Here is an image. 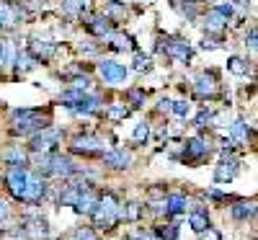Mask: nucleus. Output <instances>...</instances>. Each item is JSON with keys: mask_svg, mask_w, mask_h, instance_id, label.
Here are the masks:
<instances>
[{"mask_svg": "<svg viewBox=\"0 0 258 240\" xmlns=\"http://www.w3.org/2000/svg\"><path fill=\"white\" fill-rule=\"evenodd\" d=\"M126 240H160L158 235H145V232H140V235H135V237H126Z\"/></svg>", "mask_w": 258, "mask_h": 240, "instance_id": "nucleus-49", "label": "nucleus"}, {"mask_svg": "<svg viewBox=\"0 0 258 240\" xmlns=\"http://www.w3.org/2000/svg\"><path fill=\"white\" fill-rule=\"evenodd\" d=\"M194 93L197 98H214L220 93V80H217V73L214 70H207V73H199L194 78Z\"/></svg>", "mask_w": 258, "mask_h": 240, "instance_id": "nucleus-6", "label": "nucleus"}, {"mask_svg": "<svg viewBox=\"0 0 258 240\" xmlns=\"http://www.w3.org/2000/svg\"><path fill=\"white\" fill-rule=\"evenodd\" d=\"M227 70H230L232 75H248L250 65H248V59H243V57H230V59H227Z\"/></svg>", "mask_w": 258, "mask_h": 240, "instance_id": "nucleus-33", "label": "nucleus"}, {"mask_svg": "<svg viewBox=\"0 0 258 240\" xmlns=\"http://www.w3.org/2000/svg\"><path fill=\"white\" fill-rule=\"evenodd\" d=\"M160 196H165L163 189H153V191H150V199H160Z\"/></svg>", "mask_w": 258, "mask_h": 240, "instance_id": "nucleus-50", "label": "nucleus"}, {"mask_svg": "<svg viewBox=\"0 0 258 240\" xmlns=\"http://www.w3.org/2000/svg\"><path fill=\"white\" fill-rule=\"evenodd\" d=\"M170 111H173L178 119H186V116H191V103L188 101H170Z\"/></svg>", "mask_w": 258, "mask_h": 240, "instance_id": "nucleus-36", "label": "nucleus"}, {"mask_svg": "<svg viewBox=\"0 0 258 240\" xmlns=\"http://www.w3.org/2000/svg\"><path fill=\"white\" fill-rule=\"evenodd\" d=\"M160 52H165V57H170L173 62H188L194 54L186 39H168V44H163Z\"/></svg>", "mask_w": 258, "mask_h": 240, "instance_id": "nucleus-12", "label": "nucleus"}, {"mask_svg": "<svg viewBox=\"0 0 258 240\" xmlns=\"http://www.w3.org/2000/svg\"><path fill=\"white\" fill-rule=\"evenodd\" d=\"M227 24H230V21H227L220 11H214V8L204 16V31H207V34H222V31L227 29Z\"/></svg>", "mask_w": 258, "mask_h": 240, "instance_id": "nucleus-21", "label": "nucleus"}, {"mask_svg": "<svg viewBox=\"0 0 258 240\" xmlns=\"http://www.w3.org/2000/svg\"><path fill=\"white\" fill-rule=\"evenodd\" d=\"M8 217H11V204L6 199H0V222H6Z\"/></svg>", "mask_w": 258, "mask_h": 240, "instance_id": "nucleus-46", "label": "nucleus"}, {"mask_svg": "<svg viewBox=\"0 0 258 240\" xmlns=\"http://www.w3.org/2000/svg\"><path fill=\"white\" fill-rule=\"evenodd\" d=\"M21 18H24V13H21V8L13 3V0H0V26L16 29L21 24Z\"/></svg>", "mask_w": 258, "mask_h": 240, "instance_id": "nucleus-15", "label": "nucleus"}, {"mask_svg": "<svg viewBox=\"0 0 258 240\" xmlns=\"http://www.w3.org/2000/svg\"><path fill=\"white\" fill-rule=\"evenodd\" d=\"M24 232H29L34 240H41V237H47L49 235V225H47V220L41 214H29V217H24V222L18 225Z\"/></svg>", "mask_w": 258, "mask_h": 240, "instance_id": "nucleus-14", "label": "nucleus"}, {"mask_svg": "<svg viewBox=\"0 0 258 240\" xmlns=\"http://www.w3.org/2000/svg\"><path fill=\"white\" fill-rule=\"evenodd\" d=\"M47 194V184L41 176H36V173H29V181H26V189H24V199L26 204H39L41 199H44Z\"/></svg>", "mask_w": 258, "mask_h": 240, "instance_id": "nucleus-13", "label": "nucleus"}, {"mask_svg": "<svg viewBox=\"0 0 258 240\" xmlns=\"http://www.w3.org/2000/svg\"><path fill=\"white\" fill-rule=\"evenodd\" d=\"M75 240H98V237H96L93 227H78L75 230Z\"/></svg>", "mask_w": 258, "mask_h": 240, "instance_id": "nucleus-41", "label": "nucleus"}, {"mask_svg": "<svg viewBox=\"0 0 258 240\" xmlns=\"http://www.w3.org/2000/svg\"><path fill=\"white\" fill-rule=\"evenodd\" d=\"M31 68H36V59H34L26 49H24V52H18V54H16V73H18V75H24V73H29Z\"/></svg>", "mask_w": 258, "mask_h": 240, "instance_id": "nucleus-31", "label": "nucleus"}, {"mask_svg": "<svg viewBox=\"0 0 258 240\" xmlns=\"http://www.w3.org/2000/svg\"><path fill=\"white\" fill-rule=\"evenodd\" d=\"M126 101L132 103L135 108L145 106V91H142V88H129V91H126Z\"/></svg>", "mask_w": 258, "mask_h": 240, "instance_id": "nucleus-38", "label": "nucleus"}, {"mask_svg": "<svg viewBox=\"0 0 258 240\" xmlns=\"http://www.w3.org/2000/svg\"><path fill=\"white\" fill-rule=\"evenodd\" d=\"M3 65H6V44L0 41V68H3Z\"/></svg>", "mask_w": 258, "mask_h": 240, "instance_id": "nucleus-51", "label": "nucleus"}, {"mask_svg": "<svg viewBox=\"0 0 258 240\" xmlns=\"http://www.w3.org/2000/svg\"><path fill=\"white\" fill-rule=\"evenodd\" d=\"M214 11H220L227 21H230V18H232V13H235V8H232L230 3H220V6H214Z\"/></svg>", "mask_w": 258, "mask_h": 240, "instance_id": "nucleus-45", "label": "nucleus"}, {"mask_svg": "<svg viewBox=\"0 0 258 240\" xmlns=\"http://www.w3.org/2000/svg\"><path fill=\"white\" fill-rule=\"evenodd\" d=\"M238 173H240V160L235 158L232 152L222 150V160L217 163V168H214V181L217 184H230Z\"/></svg>", "mask_w": 258, "mask_h": 240, "instance_id": "nucleus-7", "label": "nucleus"}, {"mask_svg": "<svg viewBox=\"0 0 258 240\" xmlns=\"http://www.w3.org/2000/svg\"><path fill=\"white\" fill-rule=\"evenodd\" d=\"M96 204H98V191H93L88 184H85V186L80 189L78 202H75V212H78V214H93Z\"/></svg>", "mask_w": 258, "mask_h": 240, "instance_id": "nucleus-17", "label": "nucleus"}, {"mask_svg": "<svg viewBox=\"0 0 258 240\" xmlns=\"http://www.w3.org/2000/svg\"><path fill=\"white\" fill-rule=\"evenodd\" d=\"M188 225H191L194 232H204L209 227V214H207V209L202 204H197V207L188 212Z\"/></svg>", "mask_w": 258, "mask_h": 240, "instance_id": "nucleus-23", "label": "nucleus"}, {"mask_svg": "<svg viewBox=\"0 0 258 240\" xmlns=\"http://www.w3.org/2000/svg\"><path fill=\"white\" fill-rule=\"evenodd\" d=\"M106 18L111 21V24H116V21H124V16H126V8L119 3V0H109V8H106V13H103Z\"/></svg>", "mask_w": 258, "mask_h": 240, "instance_id": "nucleus-32", "label": "nucleus"}, {"mask_svg": "<svg viewBox=\"0 0 258 240\" xmlns=\"http://www.w3.org/2000/svg\"><path fill=\"white\" fill-rule=\"evenodd\" d=\"M212 116H214V111H209V108H204V111H199V114H197V119H194V124H197L199 129H204L207 124H212Z\"/></svg>", "mask_w": 258, "mask_h": 240, "instance_id": "nucleus-40", "label": "nucleus"}, {"mask_svg": "<svg viewBox=\"0 0 258 240\" xmlns=\"http://www.w3.org/2000/svg\"><path fill=\"white\" fill-rule=\"evenodd\" d=\"M119 209H121V204H119V199H116V194H111V191H106V194H98V204H96V209H93V227H98V230H111V227H116L121 220H119Z\"/></svg>", "mask_w": 258, "mask_h": 240, "instance_id": "nucleus-1", "label": "nucleus"}, {"mask_svg": "<svg viewBox=\"0 0 258 240\" xmlns=\"http://www.w3.org/2000/svg\"><path fill=\"white\" fill-rule=\"evenodd\" d=\"M62 8L73 18H83V13H88V0H62Z\"/></svg>", "mask_w": 258, "mask_h": 240, "instance_id": "nucleus-28", "label": "nucleus"}, {"mask_svg": "<svg viewBox=\"0 0 258 240\" xmlns=\"http://www.w3.org/2000/svg\"><path fill=\"white\" fill-rule=\"evenodd\" d=\"M80 168L75 165V160L70 155H62V152H52V165H49V176L57 178H73L78 176Z\"/></svg>", "mask_w": 258, "mask_h": 240, "instance_id": "nucleus-9", "label": "nucleus"}, {"mask_svg": "<svg viewBox=\"0 0 258 240\" xmlns=\"http://www.w3.org/2000/svg\"><path fill=\"white\" fill-rule=\"evenodd\" d=\"M220 47H222V41L217 36H204L202 41V49H220Z\"/></svg>", "mask_w": 258, "mask_h": 240, "instance_id": "nucleus-42", "label": "nucleus"}, {"mask_svg": "<svg viewBox=\"0 0 258 240\" xmlns=\"http://www.w3.org/2000/svg\"><path fill=\"white\" fill-rule=\"evenodd\" d=\"M54 49H57V47H54V41H49L47 36H31L26 52H29L36 62H39V59H41V62H47V59L54 57Z\"/></svg>", "mask_w": 258, "mask_h": 240, "instance_id": "nucleus-11", "label": "nucleus"}, {"mask_svg": "<svg viewBox=\"0 0 258 240\" xmlns=\"http://www.w3.org/2000/svg\"><path fill=\"white\" fill-rule=\"evenodd\" d=\"M85 29H88V34L103 39L106 34H111V21L106 16H88L85 18Z\"/></svg>", "mask_w": 258, "mask_h": 240, "instance_id": "nucleus-20", "label": "nucleus"}, {"mask_svg": "<svg viewBox=\"0 0 258 240\" xmlns=\"http://www.w3.org/2000/svg\"><path fill=\"white\" fill-rule=\"evenodd\" d=\"M235 145H248V124H245V119H235L232 124H230V135H227Z\"/></svg>", "mask_w": 258, "mask_h": 240, "instance_id": "nucleus-25", "label": "nucleus"}, {"mask_svg": "<svg viewBox=\"0 0 258 240\" xmlns=\"http://www.w3.org/2000/svg\"><path fill=\"white\" fill-rule=\"evenodd\" d=\"M29 168L26 165H8V170H6V186H8V191L16 196V199L21 202L24 199V189H26V181H29Z\"/></svg>", "mask_w": 258, "mask_h": 240, "instance_id": "nucleus-5", "label": "nucleus"}, {"mask_svg": "<svg viewBox=\"0 0 258 240\" xmlns=\"http://www.w3.org/2000/svg\"><path fill=\"white\" fill-rule=\"evenodd\" d=\"M132 140H135L137 145H145V142L150 140V124H147V122H140V124L135 127V132H132Z\"/></svg>", "mask_w": 258, "mask_h": 240, "instance_id": "nucleus-37", "label": "nucleus"}, {"mask_svg": "<svg viewBox=\"0 0 258 240\" xmlns=\"http://www.w3.org/2000/svg\"><path fill=\"white\" fill-rule=\"evenodd\" d=\"M73 114H83V116H93L101 111V98L98 96H91V93H83V98L70 108Z\"/></svg>", "mask_w": 258, "mask_h": 240, "instance_id": "nucleus-18", "label": "nucleus"}, {"mask_svg": "<svg viewBox=\"0 0 258 240\" xmlns=\"http://www.w3.org/2000/svg\"><path fill=\"white\" fill-rule=\"evenodd\" d=\"M98 75L109 85H124L126 83V68L121 62H114V59H101L98 62Z\"/></svg>", "mask_w": 258, "mask_h": 240, "instance_id": "nucleus-8", "label": "nucleus"}, {"mask_svg": "<svg viewBox=\"0 0 258 240\" xmlns=\"http://www.w3.org/2000/svg\"><path fill=\"white\" fill-rule=\"evenodd\" d=\"M59 142H62V129L47 124L44 129H41V132L31 135V145H29V150H31V152H57Z\"/></svg>", "mask_w": 258, "mask_h": 240, "instance_id": "nucleus-3", "label": "nucleus"}, {"mask_svg": "<svg viewBox=\"0 0 258 240\" xmlns=\"http://www.w3.org/2000/svg\"><path fill=\"white\" fill-rule=\"evenodd\" d=\"M49 122L41 119V111H36V108H16L13 111V119H11V132L13 135H36L41 132Z\"/></svg>", "mask_w": 258, "mask_h": 240, "instance_id": "nucleus-2", "label": "nucleus"}, {"mask_svg": "<svg viewBox=\"0 0 258 240\" xmlns=\"http://www.w3.org/2000/svg\"><path fill=\"white\" fill-rule=\"evenodd\" d=\"M199 235H202V240H222V232H220V230H214L212 225H209L204 232H199Z\"/></svg>", "mask_w": 258, "mask_h": 240, "instance_id": "nucleus-43", "label": "nucleus"}, {"mask_svg": "<svg viewBox=\"0 0 258 240\" xmlns=\"http://www.w3.org/2000/svg\"><path fill=\"white\" fill-rule=\"evenodd\" d=\"M255 39H258V34H255V29H250L245 36V47L250 49V54H255Z\"/></svg>", "mask_w": 258, "mask_h": 240, "instance_id": "nucleus-44", "label": "nucleus"}, {"mask_svg": "<svg viewBox=\"0 0 258 240\" xmlns=\"http://www.w3.org/2000/svg\"><path fill=\"white\" fill-rule=\"evenodd\" d=\"M207 196H209V199H214V202H225V199H227V196H225L220 189H209V191H207Z\"/></svg>", "mask_w": 258, "mask_h": 240, "instance_id": "nucleus-47", "label": "nucleus"}, {"mask_svg": "<svg viewBox=\"0 0 258 240\" xmlns=\"http://www.w3.org/2000/svg\"><path fill=\"white\" fill-rule=\"evenodd\" d=\"M103 41H106V47L109 49H114V52H129V49H135V41H132V36H126V34H106L103 36Z\"/></svg>", "mask_w": 258, "mask_h": 240, "instance_id": "nucleus-22", "label": "nucleus"}, {"mask_svg": "<svg viewBox=\"0 0 258 240\" xmlns=\"http://www.w3.org/2000/svg\"><path fill=\"white\" fill-rule=\"evenodd\" d=\"M3 160L8 165H26V152H24V147H21V145L8 147V150H3Z\"/></svg>", "mask_w": 258, "mask_h": 240, "instance_id": "nucleus-29", "label": "nucleus"}, {"mask_svg": "<svg viewBox=\"0 0 258 240\" xmlns=\"http://www.w3.org/2000/svg\"><path fill=\"white\" fill-rule=\"evenodd\" d=\"M230 214H232V220H238V222H248L255 217V202H238V204H232L230 207Z\"/></svg>", "mask_w": 258, "mask_h": 240, "instance_id": "nucleus-24", "label": "nucleus"}, {"mask_svg": "<svg viewBox=\"0 0 258 240\" xmlns=\"http://www.w3.org/2000/svg\"><path fill=\"white\" fill-rule=\"evenodd\" d=\"M135 70L137 73H150L153 70V57L145 52H135Z\"/></svg>", "mask_w": 258, "mask_h": 240, "instance_id": "nucleus-34", "label": "nucleus"}, {"mask_svg": "<svg viewBox=\"0 0 258 240\" xmlns=\"http://www.w3.org/2000/svg\"><path fill=\"white\" fill-rule=\"evenodd\" d=\"M73 88H75V91H83V93H88V91H91V78H88V75L73 78Z\"/></svg>", "mask_w": 258, "mask_h": 240, "instance_id": "nucleus-39", "label": "nucleus"}, {"mask_svg": "<svg viewBox=\"0 0 258 240\" xmlns=\"http://www.w3.org/2000/svg\"><path fill=\"white\" fill-rule=\"evenodd\" d=\"M209 142L204 137H188L183 145V163H199L209 155Z\"/></svg>", "mask_w": 258, "mask_h": 240, "instance_id": "nucleus-10", "label": "nucleus"}, {"mask_svg": "<svg viewBox=\"0 0 258 240\" xmlns=\"http://www.w3.org/2000/svg\"><path fill=\"white\" fill-rule=\"evenodd\" d=\"M140 217H142V204L140 202H126L119 209V220H124V222H137Z\"/></svg>", "mask_w": 258, "mask_h": 240, "instance_id": "nucleus-26", "label": "nucleus"}, {"mask_svg": "<svg viewBox=\"0 0 258 240\" xmlns=\"http://www.w3.org/2000/svg\"><path fill=\"white\" fill-rule=\"evenodd\" d=\"M101 158H103V165H109L114 170H124V168L132 165V152L124 150V147H114L109 152H103Z\"/></svg>", "mask_w": 258, "mask_h": 240, "instance_id": "nucleus-16", "label": "nucleus"}, {"mask_svg": "<svg viewBox=\"0 0 258 240\" xmlns=\"http://www.w3.org/2000/svg\"><path fill=\"white\" fill-rule=\"evenodd\" d=\"M126 116H129V106H124V103H109V108H106V119L111 124H119Z\"/></svg>", "mask_w": 258, "mask_h": 240, "instance_id": "nucleus-30", "label": "nucleus"}, {"mask_svg": "<svg viewBox=\"0 0 258 240\" xmlns=\"http://www.w3.org/2000/svg\"><path fill=\"white\" fill-rule=\"evenodd\" d=\"M83 186H85V184H70V186H64V191L59 194V207H75Z\"/></svg>", "mask_w": 258, "mask_h": 240, "instance_id": "nucleus-27", "label": "nucleus"}, {"mask_svg": "<svg viewBox=\"0 0 258 240\" xmlns=\"http://www.w3.org/2000/svg\"><path fill=\"white\" fill-rule=\"evenodd\" d=\"M155 235H158L160 240H176L181 232H178V225H176V222H168V225H160V227L155 230Z\"/></svg>", "mask_w": 258, "mask_h": 240, "instance_id": "nucleus-35", "label": "nucleus"}, {"mask_svg": "<svg viewBox=\"0 0 258 240\" xmlns=\"http://www.w3.org/2000/svg\"><path fill=\"white\" fill-rule=\"evenodd\" d=\"M70 152H75V155H85V158L103 155L106 152V140L101 135H78L70 142Z\"/></svg>", "mask_w": 258, "mask_h": 240, "instance_id": "nucleus-4", "label": "nucleus"}, {"mask_svg": "<svg viewBox=\"0 0 258 240\" xmlns=\"http://www.w3.org/2000/svg\"><path fill=\"white\" fill-rule=\"evenodd\" d=\"M158 111H160V114H163V111H165V114L170 111V101H168V98H160V101H158Z\"/></svg>", "mask_w": 258, "mask_h": 240, "instance_id": "nucleus-48", "label": "nucleus"}, {"mask_svg": "<svg viewBox=\"0 0 258 240\" xmlns=\"http://www.w3.org/2000/svg\"><path fill=\"white\" fill-rule=\"evenodd\" d=\"M163 204H165V214L168 217H178V214H183L186 209H188V196H183V194H170V196H165L163 199Z\"/></svg>", "mask_w": 258, "mask_h": 240, "instance_id": "nucleus-19", "label": "nucleus"}]
</instances>
